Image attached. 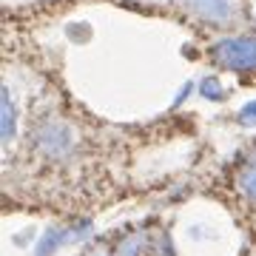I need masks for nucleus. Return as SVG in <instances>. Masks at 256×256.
<instances>
[{"label": "nucleus", "instance_id": "obj_1", "mask_svg": "<svg viewBox=\"0 0 256 256\" xmlns=\"http://www.w3.org/2000/svg\"><path fill=\"white\" fill-rule=\"evenodd\" d=\"M214 60L230 72H256V37H228L214 46Z\"/></svg>", "mask_w": 256, "mask_h": 256}, {"label": "nucleus", "instance_id": "obj_2", "mask_svg": "<svg viewBox=\"0 0 256 256\" xmlns=\"http://www.w3.org/2000/svg\"><path fill=\"white\" fill-rule=\"evenodd\" d=\"M185 3L210 23H225L234 14V0H185Z\"/></svg>", "mask_w": 256, "mask_h": 256}, {"label": "nucleus", "instance_id": "obj_3", "mask_svg": "<svg viewBox=\"0 0 256 256\" xmlns=\"http://www.w3.org/2000/svg\"><path fill=\"white\" fill-rule=\"evenodd\" d=\"M14 131H18V111H14V102H12V94L3 88V94H0V134H3V142H12Z\"/></svg>", "mask_w": 256, "mask_h": 256}, {"label": "nucleus", "instance_id": "obj_4", "mask_svg": "<svg viewBox=\"0 0 256 256\" xmlns=\"http://www.w3.org/2000/svg\"><path fill=\"white\" fill-rule=\"evenodd\" d=\"M239 185H242V191H245L248 196H250V200H256V165H250L245 174H242Z\"/></svg>", "mask_w": 256, "mask_h": 256}, {"label": "nucleus", "instance_id": "obj_5", "mask_svg": "<svg viewBox=\"0 0 256 256\" xmlns=\"http://www.w3.org/2000/svg\"><path fill=\"white\" fill-rule=\"evenodd\" d=\"M239 122H242V126H256V100L245 102V106L239 108Z\"/></svg>", "mask_w": 256, "mask_h": 256}, {"label": "nucleus", "instance_id": "obj_6", "mask_svg": "<svg viewBox=\"0 0 256 256\" xmlns=\"http://www.w3.org/2000/svg\"><path fill=\"white\" fill-rule=\"evenodd\" d=\"M202 88H205V92H202L205 97H214V100H220V97H222V94H220V86H216L214 80H205V82H202Z\"/></svg>", "mask_w": 256, "mask_h": 256}]
</instances>
